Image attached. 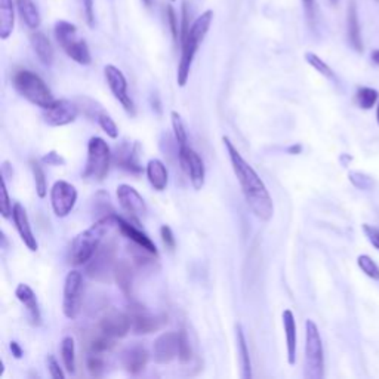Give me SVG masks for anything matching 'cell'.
<instances>
[{
    "instance_id": "cell-1",
    "label": "cell",
    "mask_w": 379,
    "mask_h": 379,
    "mask_svg": "<svg viewBox=\"0 0 379 379\" xmlns=\"http://www.w3.org/2000/svg\"><path fill=\"white\" fill-rule=\"evenodd\" d=\"M222 142L249 209L258 219L269 222L274 214V204L267 187L256 174V170L243 159L240 151L229 137H222Z\"/></svg>"
},
{
    "instance_id": "cell-2",
    "label": "cell",
    "mask_w": 379,
    "mask_h": 379,
    "mask_svg": "<svg viewBox=\"0 0 379 379\" xmlns=\"http://www.w3.org/2000/svg\"><path fill=\"white\" fill-rule=\"evenodd\" d=\"M115 225H118L116 214H111L107 217H101L98 221H95L88 230L76 236L70 248V262L76 265V267L88 264L95 255V252L100 249L105 234L110 232L111 227Z\"/></svg>"
},
{
    "instance_id": "cell-3",
    "label": "cell",
    "mask_w": 379,
    "mask_h": 379,
    "mask_svg": "<svg viewBox=\"0 0 379 379\" xmlns=\"http://www.w3.org/2000/svg\"><path fill=\"white\" fill-rule=\"evenodd\" d=\"M214 21V11H206L203 12L199 18H196V21L190 27L187 36L181 41V60L178 64V74L177 81L178 86L184 88L190 79V71H192V66L194 61V56L199 51L200 43L203 42L204 36L207 34L211 28V24Z\"/></svg>"
},
{
    "instance_id": "cell-4",
    "label": "cell",
    "mask_w": 379,
    "mask_h": 379,
    "mask_svg": "<svg viewBox=\"0 0 379 379\" xmlns=\"http://www.w3.org/2000/svg\"><path fill=\"white\" fill-rule=\"evenodd\" d=\"M12 85L23 98L37 107H42L43 110L55 103L52 92L45 81L39 74L30 70H18L12 78Z\"/></svg>"
},
{
    "instance_id": "cell-5",
    "label": "cell",
    "mask_w": 379,
    "mask_h": 379,
    "mask_svg": "<svg viewBox=\"0 0 379 379\" xmlns=\"http://www.w3.org/2000/svg\"><path fill=\"white\" fill-rule=\"evenodd\" d=\"M111 156V150L105 140L92 137L88 142V159L82 177L90 182L104 181L108 175Z\"/></svg>"
},
{
    "instance_id": "cell-6",
    "label": "cell",
    "mask_w": 379,
    "mask_h": 379,
    "mask_svg": "<svg viewBox=\"0 0 379 379\" xmlns=\"http://www.w3.org/2000/svg\"><path fill=\"white\" fill-rule=\"evenodd\" d=\"M55 39L64 49V52L70 56L73 61L81 66H89L92 56L88 48V43L78 37V27L68 21H56L53 27Z\"/></svg>"
},
{
    "instance_id": "cell-7",
    "label": "cell",
    "mask_w": 379,
    "mask_h": 379,
    "mask_svg": "<svg viewBox=\"0 0 379 379\" xmlns=\"http://www.w3.org/2000/svg\"><path fill=\"white\" fill-rule=\"evenodd\" d=\"M306 376L308 379H323L325 351L317 325L313 320L306 321Z\"/></svg>"
},
{
    "instance_id": "cell-8",
    "label": "cell",
    "mask_w": 379,
    "mask_h": 379,
    "mask_svg": "<svg viewBox=\"0 0 379 379\" xmlns=\"http://www.w3.org/2000/svg\"><path fill=\"white\" fill-rule=\"evenodd\" d=\"M116 243L108 242L101 244L100 249L95 252L92 259L88 262L86 273L90 279L98 281H110V276L115 274L116 267Z\"/></svg>"
},
{
    "instance_id": "cell-9",
    "label": "cell",
    "mask_w": 379,
    "mask_h": 379,
    "mask_svg": "<svg viewBox=\"0 0 379 379\" xmlns=\"http://www.w3.org/2000/svg\"><path fill=\"white\" fill-rule=\"evenodd\" d=\"M82 292H83V276L78 270H71L64 281V296H63V313L67 318H78L82 307Z\"/></svg>"
},
{
    "instance_id": "cell-10",
    "label": "cell",
    "mask_w": 379,
    "mask_h": 379,
    "mask_svg": "<svg viewBox=\"0 0 379 379\" xmlns=\"http://www.w3.org/2000/svg\"><path fill=\"white\" fill-rule=\"evenodd\" d=\"M78 202V190L67 181H56L51 190V204L53 214L58 218H66L71 214Z\"/></svg>"
},
{
    "instance_id": "cell-11",
    "label": "cell",
    "mask_w": 379,
    "mask_h": 379,
    "mask_svg": "<svg viewBox=\"0 0 379 379\" xmlns=\"http://www.w3.org/2000/svg\"><path fill=\"white\" fill-rule=\"evenodd\" d=\"M178 159L182 170L188 175L193 188L202 190V187L204 185L206 172H204V163L197 151L190 147V144L178 147Z\"/></svg>"
},
{
    "instance_id": "cell-12",
    "label": "cell",
    "mask_w": 379,
    "mask_h": 379,
    "mask_svg": "<svg viewBox=\"0 0 379 379\" xmlns=\"http://www.w3.org/2000/svg\"><path fill=\"white\" fill-rule=\"evenodd\" d=\"M118 200L122 206V209L130 217V221L140 224L142 218L147 215V204L142 196L137 192V190L129 184H120L118 187Z\"/></svg>"
},
{
    "instance_id": "cell-13",
    "label": "cell",
    "mask_w": 379,
    "mask_h": 379,
    "mask_svg": "<svg viewBox=\"0 0 379 379\" xmlns=\"http://www.w3.org/2000/svg\"><path fill=\"white\" fill-rule=\"evenodd\" d=\"M104 74H105L107 85L111 93L115 95V98L122 104V107L125 108L128 115L135 116V105L128 95V81L125 78V74L122 73V70H119L116 66L108 64L104 67Z\"/></svg>"
},
{
    "instance_id": "cell-14",
    "label": "cell",
    "mask_w": 379,
    "mask_h": 379,
    "mask_svg": "<svg viewBox=\"0 0 379 379\" xmlns=\"http://www.w3.org/2000/svg\"><path fill=\"white\" fill-rule=\"evenodd\" d=\"M128 314L132 321V331L137 335L157 332L166 323V318L163 316L150 314V311L140 304H132L128 310Z\"/></svg>"
},
{
    "instance_id": "cell-15",
    "label": "cell",
    "mask_w": 379,
    "mask_h": 379,
    "mask_svg": "<svg viewBox=\"0 0 379 379\" xmlns=\"http://www.w3.org/2000/svg\"><path fill=\"white\" fill-rule=\"evenodd\" d=\"M79 116V107L70 100H55V103L45 108L43 119L48 126L60 128L73 123Z\"/></svg>"
},
{
    "instance_id": "cell-16",
    "label": "cell",
    "mask_w": 379,
    "mask_h": 379,
    "mask_svg": "<svg viewBox=\"0 0 379 379\" xmlns=\"http://www.w3.org/2000/svg\"><path fill=\"white\" fill-rule=\"evenodd\" d=\"M130 329H132V321L128 313L110 310L100 320V331L115 339L126 336Z\"/></svg>"
},
{
    "instance_id": "cell-17",
    "label": "cell",
    "mask_w": 379,
    "mask_h": 379,
    "mask_svg": "<svg viewBox=\"0 0 379 379\" xmlns=\"http://www.w3.org/2000/svg\"><path fill=\"white\" fill-rule=\"evenodd\" d=\"M155 362L167 365L178 357V332H163L153 344Z\"/></svg>"
},
{
    "instance_id": "cell-18",
    "label": "cell",
    "mask_w": 379,
    "mask_h": 379,
    "mask_svg": "<svg viewBox=\"0 0 379 379\" xmlns=\"http://www.w3.org/2000/svg\"><path fill=\"white\" fill-rule=\"evenodd\" d=\"M12 219L15 224V229L20 234L21 240L24 242V244L31 252H36L39 249V244H37V240L33 234L31 230V225H30V219L27 215V211L24 209V206L21 203H15L14 204V211H12Z\"/></svg>"
},
{
    "instance_id": "cell-19",
    "label": "cell",
    "mask_w": 379,
    "mask_h": 379,
    "mask_svg": "<svg viewBox=\"0 0 379 379\" xmlns=\"http://www.w3.org/2000/svg\"><path fill=\"white\" fill-rule=\"evenodd\" d=\"M116 219H118V229H119V232L128 240H130L135 246H138V248H142V249L148 251L150 254L157 255V248H156L155 242L151 240L145 233H142L141 230H138L137 227L134 224H132V221L129 222V221H126V219H123L122 217H118V215H116Z\"/></svg>"
},
{
    "instance_id": "cell-20",
    "label": "cell",
    "mask_w": 379,
    "mask_h": 379,
    "mask_svg": "<svg viewBox=\"0 0 379 379\" xmlns=\"http://www.w3.org/2000/svg\"><path fill=\"white\" fill-rule=\"evenodd\" d=\"M148 357L150 355L145 347L140 344L130 346L122 353V365L128 373L137 376L145 370L147 363H148Z\"/></svg>"
},
{
    "instance_id": "cell-21",
    "label": "cell",
    "mask_w": 379,
    "mask_h": 379,
    "mask_svg": "<svg viewBox=\"0 0 379 379\" xmlns=\"http://www.w3.org/2000/svg\"><path fill=\"white\" fill-rule=\"evenodd\" d=\"M15 296L26 307L31 325L39 326L42 323V314H41V307H39V302H37V296L34 291L28 286V284L20 283L15 289Z\"/></svg>"
},
{
    "instance_id": "cell-22",
    "label": "cell",
    "mask_w": 379,
    "mask_h": 379,
    "mask_svg": "<svg viewBox=\"0 0 379 379\" xmlns=\"http://www.w3.org/2000/svg\"><path fill=\"white\" fill-rule=\"evenodd\" d=\"M138 151H140L138 144L129 145L128 142H123L116 150L115 163L119 167L128 170V172L130 174H140L142 170V166L140 165V160H138Z\"/></svg>"
},
{
    "instance_id": "cell-23",
    "label": "cell",
    "mask_w": 379,
    "mask_h": 379,
    "mask_svg": "<svg viewBox=\"0 0 379 379\" xmlns=\"http://www.w3.org/2000/svg\"><path fill=\"white\" fill-rule=\"evenodd\" d=\"M284 335H286V353H288V363L294 366L296 363V320L292 310H284L281 314Z\"/></svg>"
},
{
    "instance_id": "cell-24",
    "label": "cell",
    "mask_w": 379,
    "mask_h": 379,
    "mask_svg": "<svg viewBox=\"0 0 379 379\" xmlns=\"http://www.w3.org/2000/svg\"><path fill=\"white\" fill-rule=\"evenodd\" d=\"M145 174H147L148 182L156 190V192H165L169 182V174H167L166 165L162 160L151 159L145 166Z\"/></svg>"
},
{
    "instance_id": "cell-25",
    "label": "cell",
    "mask_w": 379,
    "mask_h": 379,
    "mask_svg": "<svg viewBox=\"0 0 379 379\" xmlns=\"http://www.w3.org/2000/svg\"><path fill=\"white\" fill-rule=\"evenodd\" d=\"M347 34L348 42L355 52H363V41H362V30H360V21L355 2H350L347 11Z\"/></svg>"
},
{
    "instance_id": "cell-26",
    "label": "cell",
    "mask_w": 379,
    "mask_h": 379,
    "mask_svg": "<svg viewBox=\"0 0 379 379\" xmlns=\"http://www.w3.org/2000/svg\"><path fill=\"white\" fill-rule=\"evenodd\" d=\"M115 280L118 283V288L122 294L130 299L132 298V288H134V269L128 261H118L115 267Z\"/></svg>"
},
{
    "instance_id": "cell-27",
    "label": "cell",
    "mask_w": 379,
    "mask_h": 379,
    "mask_svg": "<svg viewBox=\"0 0 379 379\" xmlns=\"http://www.w3.org/2000/svg\"><path fill=\"white\" fill-rule=\"evenodd\" d=\"M30 42H31L33 51L36 52L37 58L41 60V63L45 66H51L53 63V48L46 37V34L36 30L30 37Z\"/></svg>"
},
{
    "instance_id": "cell-28",
    "label": "cell",
    "mask_w": 379,
    "mask_h": 379,
    "mask_svg": "<svg viewBox=\"0 0 379 379\" xmlns=\"http://www.w3.org/2000/svg\"><path fill=\"white\" fill-rule=\"evenodd\" d=\"M15 2H16L18 14H20L23 23L31 30L39 28L42 18H41L39 8H37V5L33 2V0H15Z\"/></svg>"
},
{
    "instance_id": "cell-29",
    "label": "cell",
    "mask_w": 379,
    "mask_h": 379,
    "mask_svg": "<svg viewBox=\"0 0 379 379\" xmlns=\"http://www.w3.org/2000/svg\"><path fill=\"white\" fill-rule=\"evenodd\" d=\"M14 0H0V39L6 41L14 31L15 9Z\"/></svg>"
},
{
    "instance_id": "cell-30",
    "label": "cell",
    "mask_w": 379,
    "mask_h": 379,
    "mask_svg": "<svg viewBox=\"0 0 379 379\" xmlns=\"http://www.w3.org/2000/svg\"><path fill=\"white\" fill-rule=\"evenodd\" d=\"M236 339H237V353H239L240 366H242V378L251 379L252 378L251 355H249L248 343H246V338H244V332L240 325L236 326Z\"/></svg>"
},
{
    "instance_id": "cell-31",
    "label": "cell",
    "mask_w": 379,
    "mask_h": 379,
    "mask_svg": "<svg viewBox=\"0 0 379 379\" xmlns=\"http://www.w3.org/2000/svg\"><path fill=\"white\" fill-rule=\"evenodd\" d=\"M61 357L64 368L68 373L76 372V346L71 336H64L61 341Z\"/></svg>"
},
{
    "instance_id": "cell-32",
    "label": "cell",
    "mask_w": 379,
    "mask_h": 379,
    "mask_svg": "<svg viewBox=\"0 0 379 379\" xmlns=\"http://www.w3.org/2000/svg\"><path fill=\"white\" fill-rule=\"evenodd\" d=\"M115 338H111L100 331L98 335H95L89 341V351L90 354H104L115 347Z\"/></svg>"
},
{
    "instance_id": "cell-33",
    "label": "cell",
    "mask_w": 379,
    "mask_h": 379,
    "mask_svg": "<svg viewBox=\"0 0 379 379\" xmlns=\"http://www.w3.org/2000/svg\"><path fill=\"white\" fill-rule=\"evenodd\" d=\"M33 177H34V184H36V193L41 199H45L48 194V182H46V175L43 167L39 165V162L31 160L30 163Z\"/></svg>"
},
{
    "instance_id": "cell-34",
    "label": "cell",
    "mask_w": 379,
    "mask_h": 379,
    "mask_svg": "<svg viewBox=\"0 0 379 379\" xmlns=\"http://www.w3.org/2000/svg\"><path fill=\"white\" fill-rule=\"evenodd\" d=\"M379 98V93L376 89H372V88H360L357 90V95H355V100H357V104L358 107H362L363 110H370L376 101Z\"/></svg>"
},
{
    "instance_id": "cell-35",
    "label": "cell",
    "mask_w": 379,
    "mask_h": 379,
    "mask_svg": "<svg viewBox=\"0 0 379 379\" xmlns=\"http://www.w3.org/2000/svg\"><path fill=\"white\" fill-rule=\"evenodd\" d=\"M170 119H172V129H174V135L178 142V147L188 145V134H187V128L185 123L181 118L178 111L170 113Z\"/></svg>"
},
{
    "instance_id": "cell-36",
    "label": "cell",
    "mask_w": 379,
    "mask_h": 379,
    "mask_svg": "<svg viewBox=\"0 0 379 379\" xmlns=\"http://www.w3.org/2000/svg\"><path fill=\"white\" fill-rule=\"evenodd\" d=\"M193 357V351H192V346H190V338L187 331L181 329L178 332V360L185 365L188 363L190 360Z\"/></svg>"
},
{
    "instance_id": "cell-37",
    "label": "cell",
    "mask_w": 379,
    "mask_h": 379,
    "mask_svg": "<svg viewBox=\"0 0 379 379\" xmlns=\"http://www.w3.org/2000/svg\"><path fill=\"white\" fill-rule=\"evenodd\" d=\"M306 61H307V63H308L316 71H318L321 76H325V78H328V79H333V78H335V74H333L332 68H331L323 60H321L318 55H316V53H313V52H307V53H306Z\"/></svg>"
},
{
    "instance_id": "cell-38",
    "label": "cell",
    "mask_w": 379,
    "mask_h": 379,
    "mask_svg": "<svg viewBox=\"0 0 379 379\" xmlns=\"http://www.w3.org/2000/svg\"><path fill=\"white\" fill-rule=\"evenodd\" d=\"M97 120H98V125L101 126V129L107 134V137H110L111 140H118L119 138V128H118L116 122L113 120L111 116L107 115L105 111L100 113Z\"/></svg>"
},
{
    "instance_id": "cell-39",
    "label": "cell",
    "mask_w": 379,
    "mask_h": 379,
    "mask_svg": "<svg viewBox=\"0 0 379 379\" xmlns=\"http://www.w3.org/2000/svg\"><path fill=\"white\" fill-rule=\"evenodd\" d=\"M357 265L368 277L372 280H379V267L369 255H360L357 258Z\"/></svg>"
},
{
    "instance_id": "cell-40",
    "label": "cell",
    "mask_w": 379,
    "mask_h": 379,
    "mask_svg": "<svg viewBox=\"0 0 379 379\" xmlns=\"http://www.w3.org/2000/svg\"><path fill=\"white\" fill-rule=\"evenodd\" d=\"M86 366H88V370H89L90 376H95V378L103 376L104 369H105V363H104L101 354H90L88 357Z\"/></svg>"
},
{
    "instance_id": "cell-41",
    "label": "cell",
    "mask_w": 379,
    "mask_h": 379,
    "mask_svg": "<svg viewBox=\"0 0 379 379\" xmlns=\"http://www.w3.org/2000/svg\"><path fill=\"white\" fill-rule=\"evenodd\" d=\"M166 21L169 24L170 33H172L174 41H178L181 27H178V15H177L175 9L172 6H170V5H166Z\"/></svg>"
},
{
    "instance_id": "cell-42",
    "label": "cell",
    "mask_w": 379,
    "mask_h": 379,
    "mask_svg": "<svg viewBox=\"0 0 379 379\" xmlns=\"http://www.w3.org/2000/svg\"><path fill=\"white\" fill-rule=\"evenodd\" d=\"M12 211H14V206L11 203V199H9L6 180L2 175V204H0V212H2L4 218H9V217H12Z\"/></svg>"
},
{
    "instance_id": "cell-43",
    "label": "cell",
    "mask_w": 379,
    "mask_h": 379,
    "mask_svg": "<svg viewBox=\"0 0 379 379\" xmlns=\"http://www.w3.org/2000/svg\"><path fill=\"white\" fill-rule=\"evenodd\" d=\"M46 366H48V370L53 379H64L66 378L64 370L61 369L60 363L56 362V358L52 354H49L46 357Z\"/></svg>"
},
{
    "instance_id": "cell-44",
    "label": "cell",
    "mask_w": 379,
    "mask_h": 379,
    "mask_svg": "<svg viewBox=\"0 0 379 379\" xmlns=\"http://www.w3.org/2000/svg\"><path fill=\"white\" fill-rule=\"evenodd\" d=\"M160 237H162L163 244L166 246V249H169V251H174L175 249L177 240H175L174 233H172V230H170L169 225H162L160 227Z\"/></svg>"
},
{
    "instance_id": "cell-45",
    "label": "cell",
    "mask_w": 379,
    "mask_h": 379,
    "mask_svg": "<svg viewBox=\"0 0 379 379\" xmlns=\"http://www.w3.org/2000/svg\"><path fill=\"white\" fill-rule=\"evenodd\" d=\"M363 232H365L368 240L370 242V244L373 246V248H376L379 251V229H378V227L365 224L363 225Z\"/></svg>"
},
{
    "instance_id": "cell-46",
    "label": "cell",
    "mask_w": 379,
    "mask_h": 379,
    "mask_svg": "<svg viewBox=\"0 0 379 379\" xmlns=\"http://www.w3.org/2000/svg\"><path fill=\"white\" fill-rule=\"evenodd\" d=\"M43 163L49 165V166H64L66 165V160L61 155L56 153V151H49L48 155L43 156Z\"/></svg>"
},
{
    "instance_id": "cell-47",
    "label": "cell",
    "mask_w": 379,
    "mask_h": 379,
    "mask_svg": "<svg viewBox=\"0 0 379 379\" xmlns=\"http://www.w3.org/2000/svg\"><path fill=\"white\" fill-rule=\"evenodd\" d=\"M83 11L86 16V23L89 27L95 26V12H93V0H82Z\"/></svg>"
},
{
    "instance_id": "cell-48",
    "label": "cell",
    "mask_w": 379,
    "mask_h": 379,
    "mask_svg": "<svg viewBox=\"0 0 379 379\" xmlns=\"http://www.w3.org/2000/svg\"><path fill=\"white\" fill-rule=\"evenodd\" d=\"M302 4H304V9H306V15L308 18V21L314 23V20H316V0H302Z\"/></svg>"
},
{
    "instance_id": "cell-49",
    "label": "cell",
    "mask_w": 379,
    "mask_h": 379,
    "mask_svg": "<svg viewBox=\"0 0 379 379\" xmlns=\"http://www.w3.org/2000/svg\"><path fill=\"white\" fill-rule=\"evenodd\" d=\"M9 348H11V353H12V355H14L16 360L23 358V355H24V351H23L21 346L16 343V341H12V343L9 344Z\"/></svg>"
},
{
    "instance_id": "cell-50",
    "label": "cell",
    "mask_w": 379,
    "mask_h": 379,
    "mask_svg": "<svg viewBox=\"0 0 379 379\" xmlns=\"http://www.w3.org/2000/svg\"><path fill=\"white\" fill-rule=\"evenodd\" d=\"M288 151L291 155H301V151H302V145L301 144H295V145H291L288 148Z\"/></svg>"
},
{
    "instance_id": "cell-51",
    "label": "cell",
    "mask_w": 379,
    "mask_h": 379,
    "mask_svg": "<svg viewBox=\"0 0 379 379\" xmlns=\"http://www.w3.org/2000/svg\"><path fill=\"white\" fill-rule=\"evenodd\" d=\"M372 60H373V63H376L379 66V49L372 52Z\"/></svg>"
},
{
    "instance_id": "cell-52",
    "label": "cell",
    "mask_w": 379,
    "mask_h": 379,
    "mask_svg": "<svg viewBox=\"0 0 379 379\" xmlns=\"http://www.w3.org/2000/svg\"><path fill=\"white\" fill-rule=\"evenodd\" d=\"M376 120H378V125H379V105L376 108Z\"/></svg>"
},
{
    "instance_id": "cell-53",
    "label": "cell",
    "mask_w": 379,
    "mask_h": 379,
    "mask_svg": "<svg viewBox=\"0 0 379 379\" xmlns=\"http://www.w3.org/2000/svg\"><path fill=\"white\" fill-rule=\"evenodd\" d=\"M142 2H144L147 6H150V5H151V0H142Z\"/></svg>"
},
{
    "instance_id": "cell-54",
    "label": "cell",
    "mask_w": 379,
    "mask_h": 379,
    "mask_svg": "<svg viewBox=\"0 0 379 379\" xmlns=\"http://www.w3.org/2000/svg\"><path fill=\"white\" fill-rule=\"evenodd\" d=\"M329 2H331L333 6H335V5L339 2V0H329Z\"/></svg>"
},
{
    "instance_id": "cell-55",
    "label": "cell",
    "mask_w": 379,
    "mask_h": 379,
    "mask_svg": "<svg viewBox=\"0 0 379 379\" xmlns=\"http://www.w3.org/2000/svg\"><path fill=\"white\" fill-rule=\"evenodd\" d=\"M170 2H177V0H170Z\"/></svg>"
}]
</instances>
